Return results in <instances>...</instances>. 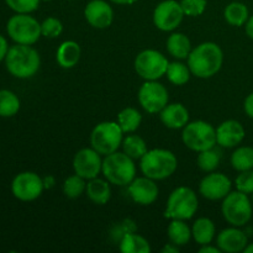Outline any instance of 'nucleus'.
Wrapping results in <instances>:
<instances>
[{
  "label": "nucleus",
  "mask_w": 253,
  "mask_h": 253,
  "mask_svg": "<svg viewBox=\"0 0 253 253\" xmlns=\"http://www.w3.org/2000/svg\"><path fill=\"white\" fill-rule=\"evenodd\" d=\"M187 59L193 76L207 79L211 78L221 69L224 53L219 44L214 42H203L192 49Z\"/></svg>",
  "instance_id": "1"
},
{
  "label": "nucleus",
  "mask_w": 253,
  "mask_h": 253,
  "mask_svg": "<svg viewBox=\"0 0 253 253\" xmlns=\"http://www.w3.org/2000/svg\"><path fill=\"white\" fill-rule=\"evenodd\" d=\"M5 66L7 72L15 78L27 79L39 72L41 58L39 52L30 44L16 43L7 51Z\"/></svg>",
  "instance_id": "2"
},
{
  "label": "nucleus",
  "mask_w": 253,
  "mask_h": 253,
  "mask_svg": "<svg viewBox=\"0 0 253 253\" xmlns=\"http://www.w3.org/2000/svg\"><path fill=\"white\" fill-rule=\"evenodd\" d=\"M177 157L165 148L148 150L140 160V168L143 175L153 180H162L170 177L177 170Z\"/></svg>",
  "instance_id": "3"
},
{
  "label": "nucleus",
  "mask_w": 253,
  "mask_h": 253,
  "mask_svg": "<svg viewBox=\"0 0 253 253\" xmlns=\"http://www.w3.org/2000/svg\"><path fill=\"white\" fill-rule=\"evenodd\" d=\"M133 161L135 160L128 157L125 152L116 151L105 156L101 172L110 184L125 187L136 178V166Z\"/></svg>",
  "instance_id": "4"
},
{
  "label": "nucleus",
  "mask_w": 253,
  "mask_h": 253,
  "mask_svg": "<svg viewBox=\"0 0 253 253\" xmlns=\"http://www.w3.org/2000/svg\"><path fill=\"white\" fill-rule=\"evenodd\" d=\"M199 202L193 189L188 187H178L169 194L165 217L170 220H189L197 212Z\"/></svg>",
  "instance_id": "5"
},
{
  "label": "nucleus",
  "mask_w": 253,
  "mask_h": 253,
  "mask_svg": "<svg viewBox=\"0 0 253 253\" xmlns=\"http://www.w3.org/2000/svg\"><path fill=\"white\" fill-rule=\"evenodd\" d=\"M252 205L253 204L247 194L239 192V190L230 192L222 199V216L232 226H245L246 224H249L252 217Z\"/></svg>",
  "instance_id": "6"
},
{
  "label": "nucleus",
  "mask_w": 253,
  "mask_h": 253,
  "mask_svg": "<svg viewBox=\"0 0 253 253\" xmlns=\"http://www.w3.org/2000/svg\"><path fill=\"white\" fill-rule=\"evenodd\" d=\"M182 141L189 150L198 153L209 150L216 145V128L203 120L188 123L183 127Z\"/></svg>",
  "instance_id": "7"
},
{
  "label": "nucleus",
  "mask_w": 253,
  "mask_h": 253,
  "mask_svg": "<svg viewBox=\"0 0 253 253\" xmlns=\"http://www.w3.org/2000/svg\"><path fill=\"white\" fill-rule=\"evenodd\" d=\"M123 133L120 125L115 121H104L98 124L90 133V145L96 152L108 156L118 151L123 143Z\"/></svg>",
  "instance_id": "8"
},
{
  "label": "nucleus",
  "mask_w": 253,
  "mask_h": 253,
  "mask_svg": "<svg viewBox=\"0 0 253 253\" xmlns=\"http://www.w3.org/2000/svg\"><path fill=\"white\" fill-rule=\"evenodd\" d=\"M6 31L15 43L34 44L41 35V24L30 14H15L6 24Z\"/></svg>",
  "instance_id": "9"
},
{
  "label": "nucleus",
  "mask_w": 253,
  "mask_h": 253,
  "mask_svg": "<svg viewBox=\"0 0 253 253\" xmlns=\"http://www.w3.org/2000/svg\"><path fill=\"white\" fill-rule=\"evenodd\" d=\"M167 57L156 49H145L135 58V71L145 81H158L166 76L168 68Z\"/></svg>",
  "instance_id": "10"
},
{
  "label": "nucleus",
  "mask_w": 253,
  "mask_h": 253,
  "mask_svg": "<svg viewBox=\"0 0 253 253\" xmlns=\"http://www.w3.org/2000/svg\"><path fill=\"white\" fill-rule=\"evenodd\" d=\"M138 103L148 114H157L168 104V90L157 81H146L138 90Z\"/></svg>",
  "instance_id": "11"
},
{
  "label": "nucleus",
  "mask_w": 253,
  "mask_h": 253,
  "mask_svg": "<svg viewBox=\"0 0 253 253\" xmlns=\"http://www.w3.org/2000/svg\"><path fill=\"white\" fill-rule=\"evenodd\" d=\"M43 189V178L35 172L19 173L11 182L12 195L21 202L36 200Z\"/></svg>",
  "instance_id": "12"
},
{
  "label": "nucleus",
  "mask_w": 253,
  "mask_h": 253,
  "mask_svg": "<svg viewBox=\"0 0 253 253\" xmlns=\"http://www.w3.org/2000/svg\"><path fill=\"white\" fill-rule=\"evenodd\" d=\"M180 2L175 0H163L153 10V24L158 30L165 32L174 31L184 17Z\"/></svg>",
  "instance_id": "13"
},
{
  "label": "nucleus",
  "mask_w": 253,
  "mask_h": 253,
  "mask_svg": "<svg viewBox=\"0 0 253 253\" xmlns=\"http://www.w3.org/2000/svg\"><path fill=\"white\" fill-rule=\"evenodd\" d=\"M103 167V160L100 153L96 152L93 147L82 148L76 153L73 158L74 173L81 175L85 180H90L98 177Z\"/></svg>",
  "instance_id": "14"
},
{
  "label": "nucleus",
  "mask_w": 253,
  "mask_h": 253,
  "mask_svg": "<svg viewBox=\"0 0 253 253\" xmlns=\"http://www.w3.org/2000/svg\"><path fill=\"white\" fill-rule=\"evenodd\" d=\"M232 183L229 177L222 173L210 172L199 184V193L209 200L224 199L231 192Z\"/></svg>",
  "instance_id": "15"
},
{
  "label": "nucleus",
  "mask_w": 253,
  "mask_h": 253,
  "mask_svg": "<svg viewBox=\"0 0 253 253\" xmlns=\"http://www.w3.org/2000/svg\"><path fill=\"white\" fill-rule=\"evenodd\" d=\"M84 16L94 29H108L114 20V10L105 0H91L84 9Z\"/></svg>",
  "instance_id": "16"
},
{
  "label": "nucleus",
  "mask_w": 253,
  "mask_h": 253,
  "mask_svg": "<svg viewBox=\"0 0 253 253\" xmlns=\"http://www.w3.org/2000/svg\"><path fill=\"white\" fill-rule=\"evenodd\" d=\"M157 184L155 180L146 177H137L128 184V194L131 199L140 205H151L157 200L158 198Z\"/></svg>",
  "instance_id": "17"
},
{
  "label": "nucleus",
  "mask_w": 253,
  "mask_h": 253,
  "mask_svg": "<svg viewBox=\"0 0 253 253\" xmlns=\"http://www.w3.org/2000/svg\"><path fill=\"white\" fill-rule=\"evenodd\" d=\"M246 131L241 123L236 120H226L216 128V143L221 147L232 148L244 141Z\"/></svg>",
  "instance_id": "18"
},
{
  "label": "nucleus",
  "mask_w": 253,
  "mask_h": 253,
  "mask_svg": "<svg viewBox=\"0 0 253 253\" xmlns=\"http://www.w3.org/2000/svg\"><path fill=\"white\" fill-rule=\"evenodd\" d=\"M217 247L221 250V252L226 253H237L244 252L246 246L249 245L246 234L239 227H229L225 229L217 235L216 237Z\"/></svg>",
  "instance_id": "19"
},
{
  "label": "nucleus",
  "mask_w": 253,
  "mask_h": 253,
  "mask_svg": "<svg viewBox=\"0 0 253 253\" xmlns=\"http://www.w3.org/2000/svg\"><path fill=\"white\" fill-rule=\"evenodd\" d=\"M160 118L166 127L178 130L189 123V111L180 103L167 104L160 113Z\"/></svg>",
  "instance_id": "20"
},
{
  "label": "nucleus",
  "mask_w": 253,
  "mask_h": 253,
  "mask_svg": "<svg viewBox=\"0 0 253 253\" xmlns=\"http://www.w3.org/2000/svg\"><path fill=\"white\" fill-rule=\"evenodd\" d=\"M81 46L76 41L68 40V41L62 42L56 53L57 63L62 68H73L74 66H77L79 59H81Z\"/></svg>",
  "instance_id": "21"
},
{
  "label": "nucleus",
  "mask_w": 253,
  "mask_h": 253,
  "mask_svg": "<svg viewBox=\"0 0 253 253\" xmlns=\"http://www.w3.org/2000/svg\"><path fill=\"white\" fill-rule=\"evenodd\" d=\"M167 51L177 59H187L192 52V42L187 35L173 32L167 39Z\"/></svg>",
  "instance_id": "22"
},
{
  "label": "nucleus",
  "mask_w": 253,
  "mask_h": 253,
  "mask_svg": "<svg viewBox=\"0 0 253 253\" xmlns=\"http://www.w3.org/2000/svg\"><path fill=\"white\" fill-rule=\"evenodd\" d=\"M86 195L89 199L98 205H104L110 200L111 189L110 183L106 179H100V178H93L86 184Z\"/></svg>",
  "instance_id": "23"
},
{
  "label": "nucleus",
  "mask_w": 253,
  "mask_h": 253,
  "mask_svg": "<svg viewBox=\"0 0 253 253\" xmlns=\"http://www.w3.org/2000/svg\"><path fill=\"white\" fill-rule=\"evenodd\" d=\"M215 232H216L215 225L209 217H199L193 224L192 236L200 246L211 244L215 237Z\"/></svg>",
  "instance_id": "24"
},
{
  "label": "nucleus",
  "mask_w": 253,
  "mask_h": 253,
  "mask_svg": "<svg viewBox=\"0 0 253 253\" xmlns=\"http://www.w3.org/2000/svg\"><path fill=\"white\" fill-rule=\"evenodd\" d=\"M120 251L124 253H150V242L136 232H127L120 240Z\"/></svg>",
  "instance_id": "25"
},
{
  "label": "nucleus",
  "mask_w": 253,
  "mask_h": 253,
  "mask_svg": "<svg viewBox=\"0 0 253 253\" xmlns=\"http://www.w3.org/2000/svg\"><path fill=\"white\" fill-rule=\"evenodd\" d=\"M168 239L175 246H185L192 239V229L185 224V220H172L167 229Z\"/></svg>",
  "instance_id": "26"
},
{
  "label": "nucleus",
  "mask_w": 253,
  "mask_h": 253,
  "mask_svg": "<svg viewBox=\"0 0 253 253\" xmlns=\"http://www.w3.org/2000/svg\"><path fill=\"white\" fill-rule=\"evenodd\" d=\"M224 17L231 26H244L249 20V9L244 2L232 1L225 7Z\"/></svg>",
  "instance_id": "27"
},
{
  "label": "nucleus",
  "mask_w": 253,
  "mask_h": 253,
  "mask_svg": "<svg viewBox=\"0 0 253 253\" xmlns=\"http://www.w3.org/2000/svg\"><path fill=\"white\" fill-rule=\"evenodd\" d=\"M142 123V115L135 108H125L119 113L118 124L124 132H135Z\"/></svg>",
  "instance_id": "28"
},
{
  "label": "nucleus",
  "mask_w": 253,
  "mask_h": 253,
  "mask_svg": "<svg viewBox=\"0 0 253 253\" xmlns=\"http://www.w3.org/2000/svg\"><path fill=\"white\" fill-rule=\"evenodd\" d=\"M232 168L239 172L253 169V147L241 146L231 155Z\"/></svg>",
  "instance_id": "29"
},
{
  "label": "nucleus",
  "mask_w": 253,
  "mask_h": 253,
  "mask_svg": "<svg viewBox=\"0 0 253 253\" xmlns=\"http://www.w3.org/2000/svg\"><path fill=\"white\" fill-rule=\"evenodd\" d=\"M190 74L192 72H190L188 64L182 63L179 61L169 62L167 72H166L168 81L174 85H184L185 83H188L190 79Z\"/></svg>",
  "instance_id": "30"
},
{
  "label": "nucleus",
  "mask_w": 253,
  "mask_h": 253,
  "mask_svg": "<svg viewBox=\"0 0 253 253\" xmlns=\"http://www.w3.org/2000/svg\"><path fill=\"white\" fill-rule=\"evenodd\" d=\"M121 146H123L124 152L132 160H141L142 156L148 151L146 141L137 135H130L124 138Z\"/></svg>",
  "instance_id": "31"
},
{
  "label": "nucleus",
  "mask_w": 253,
  "mask_h": 253,
  "mask_svg": "<svg viewBox=\"0 0 253 253\" xmlns=\"http://www.w3.org/2000/svg\"><path fill=\"white\" fill-rule=\"evenodd\" d=\"M20 110V99L16 94L7 89L0 90V116L11 118Z\"/></svg>",
  "instance_id": "32"
},
{
  "label": "nucleus",
  "mask_w": 253,
  "mask_h": 253,
  "mask_svg": "<svg viewBox=\"0 0 253 253\" xmlns=\"http://www.w3.org/2000/svg\"><path fill=\"white\" fill-rule=\"evenodd\" d=\"M220 161H221V155H220L219 151L215 150V147H212L199 152L197 158V165L203 172L210 173L214 172L219 167Z\"/></svg>",
  "instance_id": "33"
},
{
  "label": "nucleus",
  "mask_w": 253,
  "mask_h": 253,
  "mask_svg": "<svg viewBox=\"0 0 253 253\" xmlns=\"http://www.w3.org/2000/svg\"><path fill=\"white\" fill-rule=\"evenodd\" d=\"M86 189V183L84 178L76 174L67 178L63 183V194L69 199H77L81 197Z\"/></svg>",
  "instance_id": "34"
},
{
  "label": "nucleus",
  "mask_w": 253,
  "mask_h": 253,
  "mask_svg": "<svg viewBox=\"0 0 253 253\" xmlns=\"http://www.w3.org/2000/svg\"><path fill=\"white\" fill-rule=\"evenodd\" d=\"M63 31V24L57 17H47L41 22V35L48 39H56Z\"/></svg>",
  "instance_id": "35"
},
{
  "label": "nucleus",
  "mask_w": 253,
  "mask_h": 253,
  "mask_svg": "<svg viewBox=\"0 0 253 253\" xmlns=\"http://www.w3.org/2000/svg\"><path fill=\"white\" fill-rule=\"evenodd\" d=\"M180 6L187 16L197 17L204 14L207 9V0H180Z\"/></svg>",
  "instance_id": "36"
},
{
  "label": "nucleus",
  "mask_w": 253,
  "mask_h": 253,
  "mask_svg": "<svg viewBox=\"0 0 253 253\" xmlns=\"http://www.w3.org/2000/svg\"><path fill=\"white\" fill-rule=\"evenodd\" d=\"M41 0H5L7 6L16 14H30L39 7Z\"/></svg>",
  "instance_id": "37"
},
{
  "label": "nucleus",
  "mask_w": 253,
  "mask_h": 253,
  "mask_svg": "<svg viewBox=\"0 0 253 253\" xmlns=\"http://www.w3.org/2000/svg\"><path fill=\"white\" fill-rule=\"evenodd\" d=\"M235 184L239 192L245 193V194H253V170H244L240 172L237 175Z\"/></svg>",
  "instance_id": "38"
},
{
  "label": "nucleus",
  "mask_w": 253,
  "mask_h": 253,
  "mask_svg": "<svg viewBox=\"0 0 253 253\" xmlns=\"http://www.w3.org/2000/svg\"><path fill=\"white\" fill-rule=\"evenodd\" d=\"M244 109H245V113H246L250 118L253 119V93L250 94V95H247V98L245 99Z\"/></svg>",
  "instance_id": "39"
},
{
  "label": "nucleus",
  "mask_w": 253,
  "mask_h": 253,
  "mask_svg": "<svg viewBox=\"0 0 253 253\" xmlns=\"http://www.w3.org/2000/svg\"><path fill=\"white\" fill-rule=\"evenodd\" d=\"M7 51H9V46H7V41L2 35H0V62L5 59Z\"/></svg>",
  "instance_id": "40"
},
{
  "label": "nucleus",
  "mask_w": 253,
  "mask_h": 253,
  "mask_svg": "<svg viewBox=\"0 0 253 253\" xmlns=\"http://www.w3.org/2000/svg\"><path fill=\"white\" fill-rule=\"evenodd\" d=\"M199 253H221V250L216 246H210L209 244L202 246V249L199 250Z\"/></svg>",
  "instance_id": "41"
},
{
  "label": "nucleus",
  "mask_w": 253,
  "mask_h": 253,
  "mask_svg": "<svg viewBox=\"0 0 253 253\" xmlns=\"http://www.w3.org/2000/svg\"><path fill=\"white\" fill-rule=\"evenodd\" d=\"M178 252H179V247L175 246V245L172 244V242L166 245V246L162 249V253H178Z\"/></svg>",
  "instance_id": "42"
},
{
  "label": "nucleus",
  "mask_w": 253,
  "mask_h": 253,
  "mask_svg": "<svg viewBox=\"0 0 253 253\" xmlns=\"http://www.w3.org/2000/svg\"><path fill=\"white\" fill-rule=\"evenodd\" d=\"M245 25H246L247 36H249L251 40H253V16L249 17V20H247V22Z\"/></svg>",
  "instance_id": "43"
},
{
  "label": "nucleus",
  "mask_w": 253,
  "mask_h": 253,
  "mask_svg": "<svg viewBox=\"0 0 253 253\" xmlns=\"http://www.w3.org/2000/svg\"><path fill=\"white\" fill-rule=\"evenodd\" d=\"M54 184V178L51 177V175H48V177L43 178V185H44V189H47V188H52Z\"/></svg>",
  "instance_id": "44"
},
{
  "label": "nucleus",
  "mask_w": 253,
  "mask_h": 253,
  "mask_svg": "<svg viewBox=\"0 0 253 253\" xmlns=\"http://www.w3.org/2000/svg\"><path fill=\"white\" fill-rule=\"evenodd\" d=\"M113 1L114 4H118V5H131V4H135L136 1L138 0H110Z\"/></svg>",
  "instance_id": "45"
},
{
  "label": "nucleus",
  "mask_w": 253,
  "mask_h": 253,
  "mask_svg": "<svg viewBox=\"0 0 253 253\" xmlns=\"http://www.w3.org/2000/svg\"><path fill=\"white\" fill-rule=\"evenodd\" d=\"M244 252H245V253H253V244L247 245L246 249L244 250Z\"/></svg>",
  "instance_id": "46"
},
{
  "label": "nucleus",
  "mask_w": 253,
  "mask_h": 253,
  "mask_svg": "<svg viewBox=\"0 0 253 253\" xmlns=\"http://www.w3.org/2000/svg\"><path fill=\"white\" fill-rule=\"evenodd\" d=\"M41 1H51V0H41Z\"/></svg>",
  "instance_id": "47"
},
{
  "label": "nucleus",
  "mask_w": 253,
  "mask_h": 253,
  "mask_svg": "<svg viewBox=\"0 0 253 253\" xmlns=\"http://www.w3.org/2000/svg\"><path fill=\"white\" fill-rule=\"evenodd\" d=\"M252 204H253V194H252Z\"/></svg>",
  "instance_id": "48"
}]
</instances>
